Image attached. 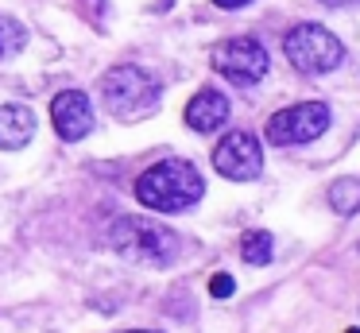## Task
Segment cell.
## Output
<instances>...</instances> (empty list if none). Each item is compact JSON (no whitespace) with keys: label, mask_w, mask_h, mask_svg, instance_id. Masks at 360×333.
<instances>
[{"label":"cell","mask_w":360,"mask_h":333,"mask_svg":"<svg viewBox=\"0 0 360 333\" xmlns=\"http://www.w3.org/2000/svg\"><path fill=\"white\" fill-rule=\"evenodd\" d=\"M202 194H205V182L198 175V167L186 159H163L136 178V198H140V206L155 209V213H182Z\"/></svg>","instance_id":"obj_1"},{"label":"cell","mask_w":360,"mask_h":333,"mask_svg":"<svg viewBox=\"0 0 360 333\" xmlns=\"http://www.w3.org/2000/svg\"><path fill=\"white\" fill-rule=\"evenodd\" d=\"M112 252H120L124 260L136 263H151V268H167V263L179 260V232L167 229V225H155L148 217H117L105 232Z\"/></svg>","instance_id":"obj_2"},{"label":"cell","mask_w":360,"mask_h":333,"mask_svg":"<svg viewBox=\"0 0 360 333\" xmlns=\"http://www.w3.org/2000/svg\"><path fill=\"white\" fill-rule=\"evenodd\" d=\"M163 85L143 66H112L101 77V101L117 120H143L159 108Z\"/></svg>","instance_id":"obj_3"},{"label":"cell","mask_w":360,"mask_h":333,"mask_svg":"<svg viewBox=\"0 0 360 333\" xmlns=\"http://www.w3.org/2000/svg\"><path fill=\"white\" fill-rule=\"evenodd\" d=\"M283 54L295 70L302 74H329L333 66H341L345 46L333 31L318 27V23H298V27L287 31L283 39Z\"/></svg>","instance_id":"obj_4"},{"label":"cell","mask_w":360,"mask_h":333,"mask_svg":"<svg viewBox=\"0 0 360 333\" xmlns=\"http://www.w3.org/2000/svg\"><path fill=\"white\" fill-rule=\"evenodd\" d=\"M326 128H329V105L326 101H302V105L279 108V113L267 120L264 136L271 139L275 147H298V144L318 139Z\"/></svg>","instance_id":"obj_5"},{"label":"cell","mask_w":360,"mask_h":333,"mask_svg":"<svg viewBox=\"0 0 360 333\" xmlns=\"http://www.w3.org/2000/svg\"><path fill=\"white\" fill-rule=\"evenodd\" d=\"M213 70L225 82L248 89V85H256L267 74V51H264V43H256L248 35L225 39L221 46H213Z\"/></svg>","instance_id":"obj_6"},{"label":"cell","mask_w":360,"mask_h":333,"mask_svg":"<svg viewBox=\"0 0 360 333\" xmlns=\"http://www.w3.org/2000/svg\"><path fill=\"white\" fill-rule=\"evenodd\" d=\"M213 167L233 182H252L264 170V147L252 132H225V139L213 147Z\"/></svg>","instance_id":"obj_7"},{"label":"cell","mask_w":360,"mask_h":333,"mask_svg":"<svg viewBox=\"0 0 360 333\" xmlns=\"http://www.w3.org/2000/svg\"><path fill=\"white\" fill-rule=\"evenodd\" d=\"M51 124L63 139H86L94 132V105L82 89H63L51 101Z\"/></svg>","instance_id":"obj_8"},{"label":"cell","mask_w":360,"mask_h":333,"mask_svg":"<svg viewBox=\"0 0 360 333\" xmlns=\"http://www.w3.org/2000/svg\"><path fill=\"white\" fill-rule=\"evenodd\" d=\"M225 120H229V97L217 89L194 93V101L186 105V124L194 132H217L225 128Z\"/></svg>","instance_id":"obj_9"},{"label":"cell","mask_w":360,"mask_h":333,"mask_svg":"<svg viewBox=\"0 0 360 333\" xmlns=\"http://www.w3.org/2000/svg\"><path fill=\"white\" fill-rule=\"evenodd\" d=\"M35 136V113L27 105H0V147L20 151Z\"/></svg>","instance_id":"obj_10"},{"label":"cell","mask_w":360,"mask_h":333,"mask_svg":"<svg viewBox=\"0 0 360 333\" xmlns=\"http://www.w3.org/2000/svg\"><path fill=\"white\" fill-rule=\"evenodd\" d=\"M240 256H244V263H252V268H267V263H271V256H275L271 232L248 229V232L240 237Z\"/></svg>","instance_id":"obj_11"},{"label":"cell","mask_w":360,"mask_h":333,"mask_svg":"<svg viewBox=\"0 0 360 333\" xmlns=\"http://www.w3.org/2000/svg\"><path fill=\"white\" fill-rule=\"evenodd\" d=\"M329 206H333V213L341 217H352L360 209V178H337L333 186H329Z\"/></svg>","instance_id":"obj_12"},{"label":"cell","mask_w":360,"mask_h":333,"mask_svg":"<svg viewBox=\"0 0 360 333\" xmlns=\"http://www.w3.org/2000/svg\"><path fill=\"white\" fill-rule=\"evenodd\" d=\"M27 43V31L20 20H12L8 12H0V62L12 58V54L20 51V46Z\"/></svg>","instance_id":"obj_13"},{"label":"cell","mask_w":360,"mask_h":333,"mask_svg":"<svg viewBox=\"0 0 360 333\" xmlns=\"http://www.w3.org/2000/svg\"><path fill=\"white\" fill-rule=\"evenodd\" d=\"M233 291H236V283H233V275H225V271H217V275L210 279V294H213V299H229Z\"/></svg>","instance_id":"obj_14"},{"label":"cell","mask_w":360,"mask_h":333,"mask_svg":"<svg viewBox=\"0 0 360 333\" xmlns=\"http://www.w3.org/2000/svg\"><path fill=\"white\" fill-rule=\"evenodd\" d=\"M217 8H244V4H252V0H213Z\"/></svg>","instance_id":"obj_15"},{"label":"cell","mask_w":360,"mask_h":333,"mask_svg":"<svg viewBox=\"0 0 360 333\" xmlns=\"http://www.w3.org/2000/svg\"><path fill=\"white\" fill-rule=\"evenodd\" d=\"M321 4H329V8H352V4H360V0H321Z\"/></svg>","instance_id":"obj_16"},{"label":"cell","mask_w":360,"mask_h":333,"mask_svg":"<svg viewBox=\"0 0 360 333\" xmlns=\"http://www.w3.org/2000/svg\"><path fill=\"white\" fill-rule=\"evenodd\" d=\"M132 333H151V329H132Z\"/></svg>","instance_id":"obj_17"},{"label":"cell","mask_w":360,"mask_h":333,"mask_svg":"<svg viewBox=\"0 0 360 333\" xmlns=\"http://www.w3.org/2000/svg\"><path fill=\"white\" fill-rule=\"evenodd\" d=\"M345 333H360V329H345Z\"/></svg>","instance_id":"obj_18"}]
</instances>
